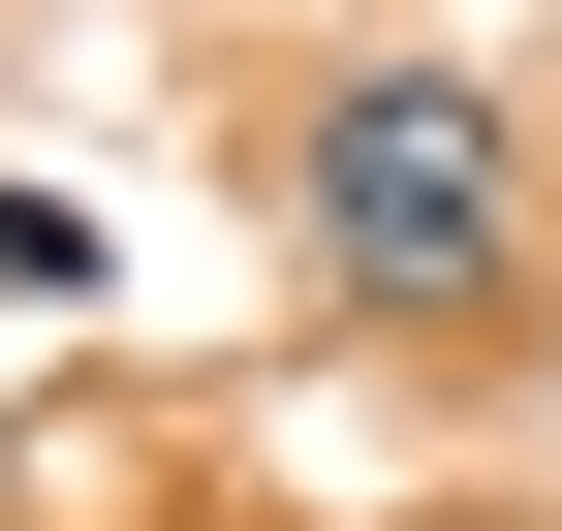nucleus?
Instances as JSON below:
<instances>
[{
	"mask_svg": "<svg viewBox=\"0 0 562 531\" xmlns=\"http://www.w3.org/2000/svg\"><path fill=\"white\" fill-rule=\"evenodd\" d=\"M281 219H313L344 313H501L531 157H501V94H469V63H344V94L281 125Z\"/></svg>",
	"mask_w": 562,
	"mask_h": 531,
	"instance_id": "1",
	"label": "nucleus"
}]
</instances>
